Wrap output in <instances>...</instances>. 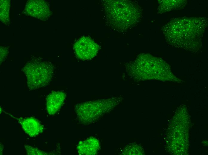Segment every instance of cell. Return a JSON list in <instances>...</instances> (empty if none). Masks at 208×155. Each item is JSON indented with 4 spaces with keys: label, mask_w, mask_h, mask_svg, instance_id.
Returning a JSON list of instances; mask_svg holds the SVG:
<instances>
[{
    "label": "cell",
    "mask_w": 208,
    "mask_h": 155,
    "mask_svg": "<svg viewBox=\"0 0 208 155\" xmlns=\"http://www.w3.org/2000/svg\"><path fill=\"white\" fill-rule=\"evenodd\" d=\"M207 24V19L205 17L175 18L163 27L164 37L171 45L185 49H194L202 42Z\"/></svg>",
    "instance_id": "obj_1"
},
{
    "label": "cell",
    "mask_w": 208,
    "mask_h": 155,
    "mask_svg": "<svg viewBox=\"0 0 208 155\" xmlns=\"http://www.w3.org/2000/svg\"><path fill=\"white\" fill-rule=\"evenodd\" d=\"M167 65L160 58L148 54L140 55L127 66L129 75L137 80L157 79Z\"/></svg>",
    "instance_id": "obj_2"
},
{
    "label": "cell",
    "mask_w": 208,
    "mask_h": 155,
    "mask_svg": "<svg viewBox=\"0 0 208 155\" xmlns=\"http://www.w3.org/2000/svg\"><path fill=\"white\" fill-rule=\"evenodd\" d=\"M22 70L29 89L34 90L49 84L53 77L54 67L51 63L36 59L27 63Z\"/></svg>",
    "instance_id": "obj_3"
},
{
    "label": "cell",
    "mask_w": 208,
    "mask_h": 155,
    "mask_svg": "<svg viewBox=\"0 0 208 155\" xmlns=\"http://www.w3.org/2000/svg\"><path fill=\"white\" fill-rule=\"evenodd\" d=\"M118 100L111 98L78 103L74 107L77 120L83 124H90L101 114L113 108Z\"/></svg>",
    "instance_id": "obj_4"
},
{
    "label": "cell",
    "mask_w": 208,
    "mask_h": 155,
    "mask_svg": "<svg viewBox=\"0 0 208 155\" xmlns=\"http://www.w3.org/2000/svg\"><path fill=\"white\" fill-rule=\"evenodd\" d=\"M111 2L108 8V13L110 18L116 21V25L118 23L120 27L122 28V26L128 27V26L132 25L135 21L139 19L140 13L137 6H133L127 1H122L121 3L120 1H120Z\"/></svg>",
    "instance_id": "obj_5"
},
{
    "label": "cell",
    "mask_w": 208,
    "mask_h": 155,
    "mask_svg": "<svg viewBox=\"0 0 208 155\" xmlns=\"http://www.w3.org/2000/svg\"><path fill=\"white\" fill-rule=\"evenodd\" d=\"M99 46L90 38L83 37L74 44V49L77 56L79 59L86 60L91 59L97 55Z\"/></svg>",
    "instance_id": "obj_6"
},
{
    "label": "cell",
    "mask_w": 208,
    "mask_h": 155,
    "mask_svg": "<svg viewBox=\"0 0 208 155\" xmlns=\"http://www.w3.org/2000/svg\"><path fill=\"white\" fill-rule=\"evenodd\" d=\"M25 11L27 15L44 21L48 19L51 14L48 3L42 0L28 1Z\"/></svg>",
    "instance_id": "obj_7"
},
{
    "label": "cell",
    "mask_w": 208,
    "mask_h": 155,
    "mask_svg": "<svg viewBox=\"0 0 208 155\" xmlns=\"http://www.w3.org/2000/svg\"><path fill=\"white\" fill-rule=\"evenodd\" d=\"M66 94L62 91H54L50 94L46 99V108L51 115L55 114L62 106Z\"/></svg>",
    "instance_id": "obj_8"
},
{
    "label": "cell",
    "mask_w": 208,
    "mask_h": 155,
    "mask_svg": "<svg viewBox=\"0 0 208 155\" xmlns=\"http://www.w3.org/2000/svg\"><path fill=\"white\" fill-rule=\"evenodd\" d=\"M16 119L18 120L25 132L31 137L36 136L43 132L42 126L38 120L34 118Z\"/></svg>",
    "instance_id": "obj_9"
},
{
    "label": "cell",
    "mask_w": 208,
    "mask_h": 155,
    "mask_svg": "<svg viewBox=\"0 0 208 155\" xmlns=\"http://www.w3.org/2000/svg\"><path fill=\"white\" fill-rule=\"evenodd\" d=\"M99 148V141L94 137H91L85 140L80 141L77 149L79 155H91L97 154Z\"/></svg>",
    "instance_id": "obj_10"
},
{
    "label": "cell",
    "mask_w": 208,
    "mask_h": 155,
    "mask_svg": "<svg viewBox=\"0 0 208 155\" xmlns=\"http://www.w3.org/2000/svg\"><path fill=\"white\" fill-rule=\"evenodd\" d=\"M160 4L159 8L162 13L169 11L172 10L180 9L186 4L185 1L164 0Z\"/></svg>",
    "instance_id": "obj_11"
},
{
    "label": "cell",
    "mask_w": 208,
    "mask_h": 155,
    "mask_svg": "<svg viewBox=\"0 0 208 155\" xmlns=\"http://www.w3.org/2000/svg\"><path fill=\"white\" fill-rule=\"evenodd\" d=\"M10 0H0V20L5 25H8L10 23L9 11Z\"/></svg>",
    "instance_id": "obj_12"
},
{
    "label": "cell",
    "mask_w": 208,
    "mask_h": 155,
    "mask_svg": "<svg viewBox=\"0 0 208 155\" xmlns=\"http://www.w3.org/2000/svg\"><path fill=\"white\" fill-rule=\"evenodd\" d=\"M24 147L28 155H42L49 154L48 153L43 151L37 148L33 147L28 145H25Z\"/></svg>",
    "instance_id": "obj_13"
},
{
    "label": "cell",
    "mask_w": 208,
    "mask_h": 155,
    "mask_svg": "<svg viewBox=\"0 0 208 155\" xmlns=\"http://www.w3.org/2000/svg\"><path fill=\"white\" fill-rule=\"evenodd\" d=\"M8 52V49L5 48H2V47H1L0 49V61H2L3 60V59H4L7 55Z\"/></svg>",
    "instance_id": "obj_14"
}]
</instances>
